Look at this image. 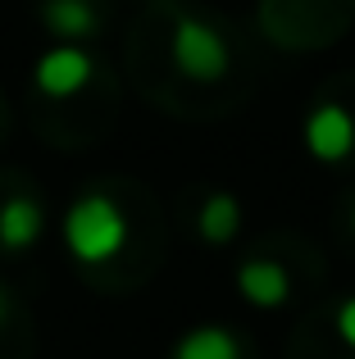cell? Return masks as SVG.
Listing matches in <instances>:
<instances>
[{"label": "cell", "mask_w": 355, "mask_h": 359, "mask_svg": "<svg viewBox=\"0 0 355 359\" xmlns=\"http://www.w3.org/2000/svg\"><path fill=\"white\" fill-rule=\"evenodd\" d=\"M237 291L255 309H283L292 300V273L278 259H246L237 269Z\"/></svg>", "instance_id": "5b68a950"}, {"label": "cell", "mask_w": 355, "mask_h": 359, "mask_svg": "<svg viewBox=\"0 0 355 359\" xmlns=\"http://www.w3.org/2000/svg\"><path fill=\"white\" fill-rule=\"evenodd\" d=\"M46 232V210L36 196H9L0 205V245L5 250H27Z\"/></svg>", "instance_id": "8992f818"}, {"label": "cell", "mask_w": 355, "mask_h": 359, "mask_svg": "<svg viewBox=\"0 0 355 359\" xmlns=\"http://www.w3.org/2000/svg\"><path fill=\"white\" fill-rule=\"evenodd\" d=\"M5 318H9V291L0 287V327H5Z\"/></svg>", "instance_id": "8fae6325"}, {"label": "cell", "mask_w": 355, "mask_h": 359, "mask_svg": "<svg viewBox=\"0 0 355 359\" xmlns=\"http://www.w3.org/2000/svg\"><path fill=\"white\" fill-rule=\"evenodd\" d=\"M91 78H96V60H91L82 46H51V50L36 60V69H32L36 91H41V96H51V100L78 96Z\"/></svg>", "instance_id": "277c9868"}, {"label": "cell", "mask_w": 355, "mask_h": 359, "mask_svg": "<svg viewBox=\"0 0 355 359\" xmlns=\"http://www.w3.org/2000/svg\"><path fill=\"white\" fill-rule=\"evenodd\" d=\"M337 337L355 351V296H347V300L337 305Z\"/></svg>", "instance_id": "30bf717a"}, {"label": "cell", "mask_w": 355, "mask_h": 359, "mask_svg": "<svg viewBox=\"0 0 355 359\" xmlns=\"http://www.w3.org/2000/svg\"><path fill=\"white\" fill-rule=\"evenodd\" d=\"M64 245L82 264H105L128 245V214L109 191H87L64 210Z\"/></svg>", "instance_id": "6da1fadb"}, {"label": "cell", "mask_w": 355, "mask_h": 359, "mask_svg": "<svg viewBox=\"0 0 355 359\" xmlns=\"http://www.w3.org/2000/svg\"><path fill=\"white\" fill-rule=\"evenodd\" d=\"M41 23L64 46H78L100 27V9L96 0H41Z\"/></svg>", "instance_id": "52a82bcc"}, {"label": "cell", "mask_w": 355, "mask_h": 359, "mask_svg": "<svg viewBox=\"0 0 355 359\" xmlns=\"http://www.w3.org/2000/svg\"><path fill=\"white\" fill-rule=\"evenodd\" d=\"M301 141H305V150H310V159H319V164H347L351 150H355V118L337 100H319V105L305 114Z\"/></svg>", "instance_id": "3957f363"}, {"label": "cell", "mask_w": 355, "mask_h": 359, "mask_svg": "<svg viewBox=\"0 0 355 359\" xmlns=\"http://www.w3.org/2000/svg\"><path fill=\"white\" fill-rule=\"evenodd\" d=\"M196 232L210 245H228L241 232V201L228 191H210L201 201V214H196Z\"/></svg>", "instance_id": "ba28073f"}, {"label": "cell", "mask_w": 355, "mask_h": 359, "mask_svg": "<svg viewBox=\"0 0 355 359\" xmlns=\"http://www.w3.org/2000/svg\"><path fill=\"white\" fill-rule=\"evenodd\" d=\"M173 359H241V346L223 323H201L178 337Z\"/></svg>", "instance_id": "9c48e42d"}, {"label": "cell", "mask_w": 355, "mask_h": 359, "mask_svg": "<svg viewBox=\"0 0 355 359\" xmlns=\"http://www.w3.org/2000/svg\"><path fill=\"white\" fill-rule=\"evenodd\" d=\"M351 232H355V205H351Z\"/></svg>", "instance_id": "7c38bea8"}, {"label": "cell", "mask_w": 355, "mask_h": 359, "mask_svg": "<svg viewBox=\"0 0 355 359\" xmlns=\"http://www.w3.org/2000/svg\"><path fill=\"white\" fill-rule=\"evenodd\" d=\"M169 55H173V69L187 73L192 82H219L232 69V50L223 41V32L214 23H205L201 14H178L173 18Z\"/></svg>", "instance_id": "7a4b0ae2"}]
</instances>
